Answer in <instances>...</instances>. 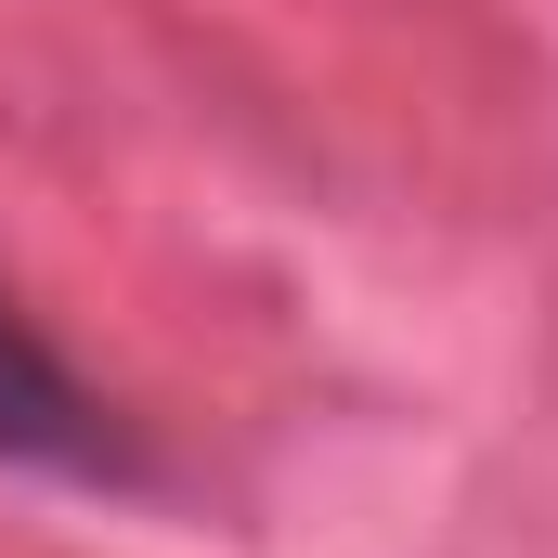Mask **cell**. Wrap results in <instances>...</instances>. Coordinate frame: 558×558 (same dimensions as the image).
<instances>
[{"label":"cell","mask_w":558,"mask_h":558,"mask_svg":"<svg viewBox=\"0 0 558 558\" xmlns=\"http://www.w3.org/2000/svg\"><path fill=\"white\" fill-rule=\"evenodd\" d=\"M0 468H39V481H78V494H131L143 454L131 428L105 416L65 364H52V338L0 299Z\"/></svg>","instance_id":"cell-1"}]
</instances>
